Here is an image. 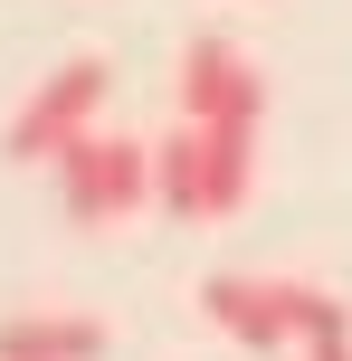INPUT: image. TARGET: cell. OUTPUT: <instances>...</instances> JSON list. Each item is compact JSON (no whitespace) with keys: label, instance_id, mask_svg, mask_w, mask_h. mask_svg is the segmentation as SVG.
Masks as SVG:
<instances>
[{"label":"cell","instance_id":"52a82bcc","mask_svg":"<svg viewBox=\"0 0 352 361\" xmlns=\"http://www.w3.org/2000/svg\"><path fill=\"white\" fill-rule=\"evenodd\" d=\"M305 361H352V305L324 295V314L305 324Z\"/></svg>","mask_w":352,"mask_h":361},{"label":"cell","instance_id":"3957f363","mask_svg":"<svg viewBox=\"0 0 352 361\" xmlns=\"http://www.w3.org/2000/svg\"><path fill=\"white\" fill-rule=\"evenodd\" d=\"M200 314L229 343H248V352H286V343H305V324L324 314V286H296V276H210Z\"/></svg>","mask_w":352,"mask_h":361},{"label":"cell","instance_id":"5b68a950","mask_svg":"<svg viewBox=\"0 0 352 361\" xmlns=\"http://www.w3.org/2000/svg\"><path fill=\"white\" fill-rule=\"evenodd\" d=\"M181 114L190 124H257L267 114V76L238 38H190L181 48Z\"/></svg>","mask_w":352,"mask_h":361},{"label":"cell","instance_id":"277c9868","mask_svg":"<svg viewBox=\"0 0 352 361\" xmlns=\"http://www.w3.org/2000/svg\"><path fill=\"white\" fill-rule=\"evenodd\" d=\"M105 95H114V67H105V57H67V67H48V76L29 86V105H19V124H10V162H57L76 133H95Z\"/></svg>","mask_w":352,"mask_h":361},{"label":"cell","instance_id":"6da1fadb","mask_svg":"<svg viewBox=\"0 0 352 361\" xmlns=\"http://www.w3.org/2000/svg\"><path fill=\"white\" fill-rule=\"evenodd\" d=\"M248 190H257V124H171L162 143H152V200H162L171 219H229L248 209Z\"/></svg>","mask_w":352,"mask_h":361},{"label":"cell","instance_id":"7a4b0ae2","mask_svg":"<svg viewBox=\"0 0 352 361\" xmlns=\"http://www.w3.org/2000/svg\"><path fill=\"white\" fill-rule=\"evenodd\" d=\"M57 200H67L76 228H124L152 200V143H133V133H76L57 152Z\"/></svg>","mask_w":352,"mask_h":361},{"label":"cell","instance_id":"8992f818","mask_svg":"<svg viewBox=\"0 0 352 361\" xmlns=\"http://www.w3.org/2000/svg\"><path fill=\"white\" fill-rule=\"evenodd\" d=\"M0 361H105V324H86V314H10Z\"/></svg>","mask_w":352,"mask_h":361}]
</instances>
